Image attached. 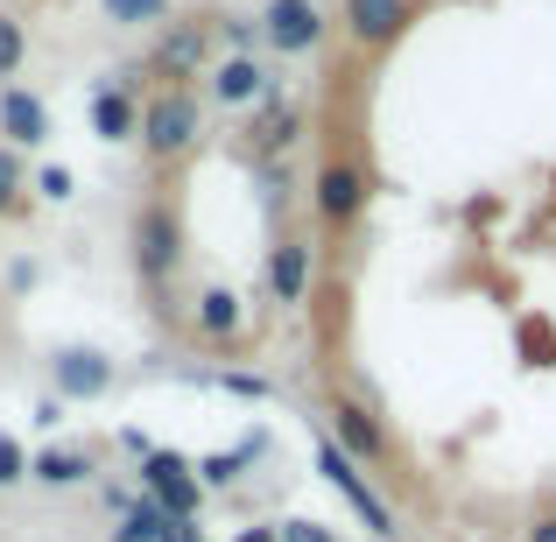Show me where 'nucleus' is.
Segmentation results:
<instances>
[{
	"mask_svg": "<svg viewBox=\"0 0 556 542\" xmlns=\"http://www.w3.org/2000/svg\"><path fill=\"white\" fill-rule=\"evenodd\" d=\"M198 121H204L198 92H190V85H169V92H155L149 106H141V149L169 163V155H184L190 141H198Z\"/></svg>",
	"mask_w": 556,
	"mask_h": 542,
	"instance_id": "obj_1",
	"label": "nucleus"
},
{
	"mask_svg": "<svg viewBox=\"0 0 556 542\" xmlns=\"http://www.w3.org/2000/svg\"><path fill=\"white\" fill-rule=\"evenodd\" d=\"M177 261H184L177 212H169V204H141V218H135V275L149 289H163L169 275H177Z\"/></svg>",
	"mask_w": 556,
	"mask_h": 542,
	"instance_id": "obj_2",
	"label": "nucleus"
},
{
	"mask_svg": "<svg viewBox=\"0 0 556 542\" xmlns=\"http://www.w3.org/2000/svg\"><path fill=\"white\" fill-rule=\"evenodd\" d=\"M141 487L155 493V507H163L169 521H198L204 487H198V465H190L184 451H149V458H141Z\"/></svg>",
	"mask_w": 556,
	"mask_h": 542,
	"instance_id": "obj_3",
	"label": "nucleus"
},
{
	"mask_svg": "<svg viewBox=\"0 0 556 542\" xmlns=\"http://www.w3.org/2000/svg\"><path fill=\"white\" fill-rule=\"evenodd\" d=\"M261 42L282 50V56L317 50V42H325V8H317V0H268V8H261Z\"/></svg>",
	"mask_w": 556,
	"mask_h": 542,
	"instance_id": "obj_4",
	"label": "nucleus"
},
{
	"mask_svg": "<svg viewBox=\"0 0 556 542\" xmlns=\"http://www.w3.org/2000/svg\"><path fill=\"white\" fill-rule=\"evenodd\" d=\"M367 177H359L353 163H339V155H331L325 169H317V184H311V204H317V218H325V226H353L359 212H367Z\"/></svg>",
	"mask_w": 556,
	"mask_h": 542,
	"instance_id": "obj_5",
	"label": "nucleus"
},
{
	"mask_svg": "<svg viewBox=\"0 0 556 542\" xmlns=\"http://www.w3.org/2000/svg\"><path fill=\"white\" fill-rule=\"evenodd\" d=\"M50 380L64 402H99V394L113 388V360L92 353V345H56L50 353Z\"/></svg>",
	"mask_w": 556,
	"mask_h": 542,
	"instance_id": "obj_6",
	"label": "nucleus"
},
{
	"mask_svg": "<svg viewBox=\"0 0 556 542\" xmlns=\"http://www.w3.org/2000/svg\"><path fill=\"white\" fill-rule=\"evenodd\" d=\"M317 472H325V479H331V487H339V493H345V501H353V515H359V521H367V529H374V535H394V521H388V507H380V493L367 487V479H359V465H353V458H345V451H339V444H331V437H325V444H317Z\"/></svg>",
	"mask_w": 556,
	"mask_h": 542,
	"instance_id": "obj_7",
	"label": "nucleus"
},
{
	"mask_svg": "<svg viewBox=\"0 0 556 542\" xmlns=\"http://www.w3.org/2000/svg\"><path fill=\"white\" fill-rule=\"evenodd\" d=\"M408 14H416L408 0H345L339 22H345V36H353L359 50H388V42H402Z\"/></svg>",
	"mask_w": 556,
	"mask_h": 542,
	"instance_id": "obj_8",
	"label": "nucleus"
},
{
	"mask_svg": "<svg viewBox=\"0 0 556 542\" xmlns=\"http://www.w3.org/2000/svg\"><path fill=\"white\" fill-rule=\"evenodd\" d=\"M325 416H331V444H339L345 458H367V465H380V458H388V437H380V423H374L359 402L331 394V408H325Z\"/></svg>",
	"mask_w": 556,
	"mask_h": 542,
	"instance_id": "obj_9",
	"label": "nucleus"
},
{
	"mask_svg": "<svg viewBox=\"0 0 556 542\" xmlns=\"http://www.w3.org/2000/svg\"><path fill=\"white\" fill-rule=\"evenodd\" d=\"M0 141H8V149H42V141H50V113H42L36 92L0 85Z\"/></svg>",
	"mask_w": 556,
	"mask_h": 542,
	"instance_id": "obj_10",
	"label": "nucleus"
},
{
	"mask_svg": "<svg viewBox=\"0 0 556 542\" xmlns=\"http://www.w3.org/2000/svg\"><path fill=\"white\" fill-rule=\"evenodd\" d=\"M92 135L106 141V149H113V141H135V135H141V106H135V92H127L121 78L92 92Z\"/></svg>",
	"mask_w": 556,
	"mask_h": 542,
	"instance_id": "obj_11",
	"label": "nucleus"
},
{
	"mask_svg": "<svg viewBox=\"0 0 556 542\" xmlns=\"http://www.w3.org/2000/svg\"><path fill=\"white\" fill-rule=\"evenodd\" d=\"M204 64V22H169L155 42V71H169V85H184Z\"/></svg>",
	"mask_w": 556,
	"mask_h": 542,
	"instance_id": "obj_12",
	"label": "nucleus"
},
{
	"mask_svg": "<svg viewBox=\"0 0 556 542\" xmlns=\"http://www.w3.org/2000/svg\"><path fill=\"white\" fill-rule=\"evenodd\" d=\"M268 289L275 303H303V289H311V240H282L268 254Z\"/></svg>",
	"mask_w": 556,
	"mask_h": 542,
	"instance_id": "obj_13",
	"label": "nucleus"
},
{
	"mask_svg": "<svg viewBox=\"0 0 556 542\" xmlns=\"http://www.w3.org/2000/svg\"><path fill=\"white\" fill-rule=\"evenodd\" d=\"M212 99H218V106H247V99H268V78H261L254 56H226V64L212 71Z\"/></svg>",
	"mask_w": 556,
	"mask_h": 542,
	"instance_id": "obj_14",
	"label": "nucleus"
},
{
	"mask_svg": "<svg viewBox=\"0 0 556 542\" xmlns=\"http://www.w3.org/2000/svg\"><path fill=\"white\" fill-rule=\"evenodd\" d=\"M240 325H247V303L232 297V289H204L198 297V331L204 339H232Z\"/></svg>",
	"mask_w": 556,
	"mask_h": 542,
	"instance_id": "obj_15",
	"label": "nucleus"
},
{
	"mask_svg": "<svg viewBox=\"0 0 556 542\" xmlns=\"http://www.w3.org/2000/svg\"><path fill=\"white\" fill-rule=\"evenodd\" d=\"M28 479H42V487H85L92 479V458L85 451H36V465H28Z\"/></svg>",
	"mask_w": 556,
	"mask_h": 542,
	"instance_id": "obj_16",
	"label": "nucleus"
},
{
	"mask_svg": "<svg viewBox=\"0 0 556 542\" xmlns=\"http://www.w3.org/2000/svg\"><path fill=\"white\" fill-rule=\"evenodd\" d=\"M289 141H296V113L282 106V99H261V127H254V149H289Z\"/></svg>",
	"mask_w": 556,
	"mask_h": 542,
	"instance_id": "obj_17",
	"label": "nucleus"
},
{
	"mask_svg": "<svg viewBox=\"0 0 556 542\" xmlns=\"http://www.w3.org/2000/svg\"><path fill=\"white\" fill-rule=\"evenodd\" d=\"M261 444H240V451H212V458H198V487H232L240 479V465L254 458Z\"/></svg>",
	"mask_w": 556,
	"mask_h": 542,
	"instance_id": "obj_18",
	"label": "nucleus"
},
{
	"mask_svg": "<svg viewBox=\"0 0 556 542\" xmlns=\"http://www.w3.org/2000/svg\"><path fill=\"white\" fill-rule=\"evenodd\" d=\"M163 529H169V515H163V507H141V515H127L121 521V529H113V542H163Z\"/></svg>",
	"mask_w": 556,
	"mask_h": 542,
	"instance_id": "obj_19",
	"label": "nucleus"
},
{
	"mask_svg": "<svg viewBox=\"0 0 556 542\" xmlns=\"http://www.w3.org/2000/svg\"><path fill=\"white\" fill-rule=\"evenodd\" d=\"M163 14H169V0H106V22H121V28L163 22Z\"/></svg>",
	"mask_w": 556,
	"mask_h": 542,
	"instance_id": "obj_20",
	"label": "nucleus"
},
{
	"mask_svg": "<svg viewBox=\"0 0 556 542\" xmlns=\"http://www.w3.org/2000/svg\"><path fill=\"white\" fill-rule=\"evenodd\" d=\"M22 56H28L22 22H14V14H0V78H14V71H22Z\"/></svg>",
	"mask_w": 556,
	"mask_h": 542,
	"instance_id": "obj_21",
	"label": "nucleus"
},
{
	"mask_svg": "<svg viewBox=\"0 0 556 542\" xmlns=\"http://www.w3.org/2000/svg\"><path fill=\"white\" fill-rule=\"evenodd\" d=\"M28 465H36V458H28V451L14 444V437H0V487H22Z\"/></svg>",
	"mask_w": 556,
	"mask_h": 542,
	"instance_id": "obj_22",
	"label": "nucleus"
},
{
	"mask_svg": "<svg viewBox=\"0 0 556 542\" xmlns=\"http://www.w3.org/2000/svg\"><path fill=\"white\" fill-rule=\"evenodd\" d=\"M36 190H42V198H50V204H64L71 190H78V177H71L64 163H50V169H36Z\"/></svg>",
	"mask_w": 556,
	"mask_h": 542,
	"instance_id": "obj_23",
	"label": "nucleus"
},
{
	"mask_svg": "<svg viewBox=\"0 0 556 542\" xmlns=\"http://www.w3.org/2000/svg\"><path fill=\"white\" fill-rule=\"evenodd\" d=\"M14 190H22V163H14V149H0V212L14 204Z\"/></svg>",
	"mask_w": 556,
	"mask_h": 542,
	"instance_id": "obj_24",
	"label": "nucleus"
},
{
	"mask_svg": "<svg viewBox=\"0 0 556 542\" xmlns=\"http://www.w3.org/2000/svg\"><path fill=\"white\" fill-rule=\"evenodd\" d=\"M282 542H339V535L317 529V521H282Z\"/></svg>",
	"mask_w": 556,
	"mask_h": 542,
	"instance_id": "obj_25",
	"label": "nucleus"
},
{
	"mask_svg": "<svg viewBox=\"0 0 556 542\" xmlns=\"http://www.w3.org/2000/svg\"><path fill=\"white\" fill-rule=\"evenodd\" d=\"M36 423H42V430H56V423H64V394H42V402H36Z\"/></svg>",
	"mask_w": 556,
	"mask_h": 542,
	"instance_id": "obj_26",
	"label": "nucleus"
},
{
	"mask_svg": "<svg viewBox=\"0 0 556 542\" xmlns=\"http://www.w3.org/2000/svg\"><path fill=\"white\" fill-rule=\"evenodd\" d=\"M163 542H204V529H198V521H169Z\"/></svg>",
	"mask_w": 556,
	"mask_h": 542,
	"instance_id": "obj_27",
	"label": "nucleus"
},
{
	"mask_svg": "<svg viewBox=\"0 0 556 542\" xmlns=\"http://www.w3.org/2000/svg\"><path fill=\"white\" fill-rule=\"evenodd\" d=\"M240 542H282V521H254V529H247Z\"/></svg>",
	"mask_w": 556,
	"mask_h": 542,
	"instance_id": "obj_28",
	"label": "nucleus"
},
{
	"mask_svg": "<svg viewBox=\"0 0 556 542\" xmlns=\"http://www.w3.org/2000/svg\"><path fill=\"white\" fill-rule=\"evenodd\" d=\"M529 542H556V515H543V521H529Z\"/></svg>",
	"mask_w": 556,
	"mask_h": 542,
	"instance_id": "obj_29",
	"label": "nucleus"
}]
</instances>
